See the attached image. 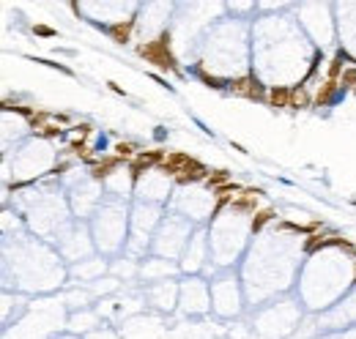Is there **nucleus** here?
I'll return each instance as SVG.
<instances>
[{
    "instance_id": "39448f33",
    "label": "nucleus",
    "mask_w": 356,
    "mask_h": 339,
    "mask_svg": "<svg viewBox=\"0 0 356 339\" xmlns=\"http://www.w3.org/2000/svg\"><path fill=\"white\" fill-rule=\"evenodd\" d=\"M268 219H271V213H268V211H266V213H261V216H258V222H255V230L261 227L263 222H268Z\"/></svg>"
},
{
    "instance_id": "20e7f679",
    "label": "nucleus",
    "mask_w": 356,
    "mask_h": 339,
    "mask_svg": "<svg viewBox=\"0 0 356 339\" xmlns=\"http://www.w3.org/2000/svg\"><path fill=\"white\" fill-rule=\"evenodd\" d=\"M129 28H132V22H126V25H115L110 33L115 36V41H126V33H129Z\"/></svg>"
},
{
    "instance_id": "f257e3e1",
    "label": "nucleus",
    "mask_w": 356,
    "mask_h": 339,
    "mask_svg": "<svg viewBox=\"0 0 356 339\" xmlns=\"http://www.w3.org/2000/svg\"><path fill=\"white\" fill-rule=\"evenodd\" d=\"M140 55H145L148 60L165 66V69L173 66V55H170V47H167V36H162L159 41H154V44H148V47H140Z\"/></svg>"
},
{
    "instance_id": "423d86ee",
    "label": "nucleus",
    "mask_w": 356,
    "mask_h": 339,
    "mask_svg": "<svg viewBox=\"0 0 356 339\" xmlns=\"http://www.w3.org/2000/svg\"><path fill=\"white\" fill-rule=\"evenodd\" d=\"M343 82H356V71H348V74L343 77Z\"/></svg>"
},
{
    "instance_id": "7ed1b4c3",
    "label": "nucleus",
    "mask_w": 356,
    "mask_h": 339,
    "mask_svg": "<svg viewBox=\"0 0 356 339\" xmlns=\"http://www.w3.org/2000/svg\"><path fill=\"white\" fill-rule=\"evenodd\" d=\"M271 101L277 107H288V104H291V90H282V88L271 90Z\"/></svg>"
},
{
    "instance_id": "f03ea898",
    "label": "nucleus",
    "mask_w": 356,
    "mask_h": 339,
    "mask_svg": "<svg viewBox=\"0 0 356 339\" xmlns=\"http://www.w3.org/2000/svg\"><path fill=\"white\" fill-rule=\"evenodd\" d=\"M233 90H236V93L249 96V99H261V96H263V88L258 85L255 80H241V82H236V85H233Z\"/></svg>"
}]
</instances>
